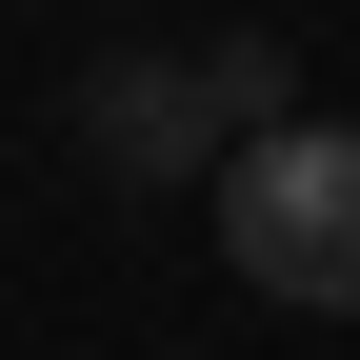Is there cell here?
Masks as SVG:
<instances>
[{"label":"cell","instance_id":"6da1fadb","mask_svg":"<svg viewBox=\"0 0 360 360\" xmlns=\"http://www.w3.org/2000/svg\"><path fill=\"white\" fill-rule=\"evenodd\" d=\"M220 260L300 321H360V120H260L220 160Z\"/></svg>","mask_w":360,"mask_h":360},{"label":"cell","instance_id":"7a4b0ae2","mask_svg":"<svg viewBox=\"0 0 360 360\" xmlns=\"http://www.w3.org/2000/svg\"><path fill=\"white\" fill-rule=\"evenodd\" d=\"M80 141L120 180H220L240 160V101H220V60H101L80 80Z\"/></svg>","mask_w":360,"mask_h":360},{"label":"cell","instance_id":"3957f363","mask_svg":"<svg viewBox=\"0 0 360 360\" xmlns=\"http://www.w3.org/2000/svg\"><path fill=\"white\" fill-rule=\"evenodd\" d=\"M200 60H220V101H240V141H260V120H300V60H281L260 20H240V40H200Z\"/></svg>","mask_w":360,"mask_h":360}]
</instances>
